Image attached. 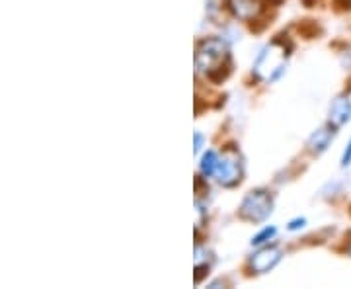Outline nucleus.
I'll return each mask as SVG.
<instances>
[{
    "instance_id": "obj_8",
    "label": "nucleus",
    "mask_w": 351,
    "mask_h": 289,
    "mask_svg": "<svg viewBox=\"0 0 351 289\" xmlns=\"http://www.w3.org/2000/svg\"><path fill=\"white\" fill-rule=\"evenodd\" d=\"M230 10L240 20H252L260 14L262 6L260 0H230Z\"/></svg>"
},
{
    "instance_id": "obj_12",
    "label": "nucleus",
    "mask_w": 351,
    "mask_h": 289,
    "mask_svg": "<svg viewBox=\"0 0 351 289\" xmlns=\"http://www.w3.org/2000/svg\"><path fill=\"white\" fill-rule=\"evenodd\" d=\"M351 164V141L348 143L346 151H343V157H341V166H350Z\"/></svg>"
},
{
    "instance_id": "obj_4",
    "label": "nucleus",
    "mask_w": 351,
    "mask_h": 289,
    "mask_svg": "<svg viewBox=\"0 0 351 289\" xmlns=\"http://www.w3.org/2000/svg\"><path fill=\"white\" fill-rule=\"evenodd\" d=\"M215 176L219 180V184L225 186V188H234L237 184H240V180L244 176V166H242L239 152L234 151V149H228L221 157Z\"/></svg>"
},
{
    "instance_id": "obj_14",
    "label": "nucleus",
    "mask_w": 351,
    "mask_h": 289,
    "mask_svg": "<svg viewBox=\"0 0 351 289\" xmlns=\"http://www.w3.org/2000/svg\"><path fill=\"white\" fill-rule=\"evenodd\" d=\"M302 2H304L306 6H311V0H302Z\"/></svg>"
},
{
    "instance_id": "obj_5",
    "label": "nucleus",
    "mask_w": 351,
    "mask_h": 289,
    "mask_svg": "<svg viewBox=\"0 0 351 289\" xmlns=\"http://www.w3.org/2000/svg\"><path fill=\"white\" fill-rule=\"evenodd\" d=\"M283 258V252L277 246H263L250 258V268L254 274H267Z\"/></svg>"
},
{
    "instance_id": "obj_9",
    "label": "nucleus",
    "mask_w": 351,
    "mask_h": 289,
    "mask_svg": "<svg viewBox=\"0 0 351 289\" xmlns=\"http://www.w3.org/2000/svg\"><path fill=\"white\" fill-rule=\"evenodd\" d=\"M219 161H221V157L217 154L215 151H207L203 157H201V163H199V170L203 176H215L217 174V168H219Z\"/></svg>"
},
{
    "instance_id": "obj_7",
    "label": "nucleus",
    "mask_w": 351,
    "mask_h": 289,
    "mask_svg": "<svg viewBox=\"0 0 351 289\" xmlns=\"http://www.w3.org/2000/svg\"><path fill=\"white\" fill-rule=\"evenodd\" d=\"M351 119V100L348 96H339L332 102L330 106V115H328V124L339 129Z\"/></svg>"
},
{
    "instance_id": "obj_3",
    "label": "nucleus",
    "mask_w": 351,
    "mask_h": 289,
    "mask_svg": "<svg viewBox=\"0 0 351 289\" xmlns=\"http://www.w3.org/2000/svg\"><path fill=\"white\" fill-rule=\"evenodd\" d=\"M274 211V198L267 189H252L240 203L239 213L252 223H263Z\"/></svg>"
},
{
    "instance_id": "obj_10",
    "label": "nucleus",
    "mask_w": 351,
    "mask_h": 289,
    "mask_svg": "<svg viewBox=\"0 0 351 289\" xmlns=\"http://www.w3.org/2000/svg\"><path fill=\"white\" fill-rule=\"evenodd\" d=\"M277 235V229L276 227H265L263 231H260L254 239H252V246H262L265 242H269V240L274 239Z\"/></svg>"
},
{
    "instance_id": "obj_13",
    "label": "nucleus",
    "mask_w": 351,
    "mask_h": 289,
    "mask_svg": "<svg viewBox=\"0 0 351 289\" xmlns=\"http://www.w3.org/2000/svg\"><path fill=\"white\" fill-rule=\"evenodd\" d=\"M193 139H195V145H193V151L199 152V151H201V147H203V135H201V133H195V135H193Z\"/></svg>"
},
{
    "instance_id": "obj_11",
    "label": "nucleus",
    "mask_w": 351,
    "mask_h": 289,
    "mask_svg": "<svg viewBox=\"0 0 351 289\" xmlns=\"http://www.w3.org/2000/svg\"><path fill=\"white\" fill-rule=\"evenodd\" d=\"M304 225H306V219H304V217L293 219V221L289 223V231H299V229H302Z\"/></svg>"
},
{
    "instance_id": "obj_1",
    "label": "nucleus",
    "mask_w": 351,
    "mask_h": 289,
    "mask_svg": "<svg viewBox=\"0 0 351 289\" xmlns=\"http://www.w3.org/2000/svg\"><path fill=\"white\" fill-rule=\"evenodd\" d=\"M195 71L213 82L225 80L230 73V53L223 39H203L195 51Z\"/></svg>"
},
{
    "instance_id": "obj_2",
    "label": "nucleus",
    "mask_w": 351,
    "mask_h": 289,
    "mask_svg": "<svg viewBox=\"0 0 351 289\" xmlns=\"http://www.w3.org/2000/svg\"><path fill=\"white\" fill-rule=\"evenodd\" d=\"M289 51H291V45L285 47L283 39H276L271 45H267L256 59V65H254L256 76L276 80L277 76L283 73V63L289 57Z\"/></svg>"
},
{
    "instance_id": "obj_6",
    "label": "nucleus",
    "mask_w": 351,
    "mask_h": 289,
    "mask_svg": "<svg viewBox=\"0 0 351 289\" xmlns=\"http://www.w3.org/2000/svg\"><path fill=\"white\" fill-rule=\"evenodd\" d=\"M334 137H336V127L332 126V124L316 129L313 135H311V139H308V143H306L308 152H311V154H316V157L322 154V152L330 147V143L334 141Z\"/></svg>"
},
{
    "instance_id": "obj_15",
    "label": "nucleus",
    "mask_w": 351,
    "mask_h": 289,
    "mask_svg": "<svg viewBox=\"0 0 351 289\" xmlns=\"http://www.w3.org/2000/svg\"><path fill=\"white\" fill-rule=\"evenodd\" d=\"M350 254H351V248H350Z\"/></svg>"
}]
</instances>
